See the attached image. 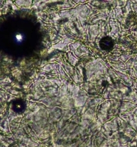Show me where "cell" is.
Listing matches in <instances>:
<instances>
[{"label":"cell","mask_w":137,"mask_h":147,"mask_svg":"<svg viewBox=\"0 0 137 147\" xmlns=\"http://www.w3.org/2000/svg\"><path fill=\"white\" fill-rule=\"evenodd\" d=\"M17 39H18V40H21L22 39V36H21V35H18L17 36Z\"/></svg>","instance_id":"6da1fadb"}]
</instances>
